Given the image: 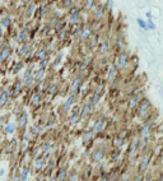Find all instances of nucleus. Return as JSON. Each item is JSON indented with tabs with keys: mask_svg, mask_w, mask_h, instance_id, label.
I'll return each instance as SVG.
<instances>
[{
	"mask_svg": "<svg viewBox=\"0 0 163 181\" xmlns=\"http://www.w3.org/2000/svg\"><path fill=\"white\" fill-rule=\"evenodd\" d=\"M111 145L110 143H107V140H102L93 147V149L89 152V162L93 166H98L99 163L104 162L107 159V154Z\"/></svg>",
	"mask_w": 163,
	"mask_h": 181,
	"instance_id": "obj_1",
	"label": "nucleus"
},
{
	"mask_svg": "<svg viewBox=\"0 0 163 181\" xmlns=\"http://www.w3.org/2000/svg\"><path fill=\"white\" fill-rule=\"evenodd\" d=\"M154 157H153V153H152V148L145 150V152H141L138 157V163H136V167H135V172L140 174V175H144L145 172L149 171L150 166H152V162H153Z\"/></svg>",
	"mask_w": 163,
	"mask_h": 181,
	"instance_id": "obj_2",
	"label": "nucleus"
},
{
	"mask_svg": "<svg viewBox=\"0 0 163 181\" xmlns=\"http://www.w3.org/2000/svg\"><path fill=\"white\" fill-rule=\"evenodd\" d=\"M154 133V120H144L136 131L139 138H152Z\"/></svg>",
	"mask_w": 163,
	"mask_h": 181,
	"instance_id": "obj_3",
	"label": "nucleus"
},
{
	"mask_svg": "<svg viewBox=\"0 0 163 181\" xmlns=\"http://www.w3.org/2000/svg\"><path fill=\"white\" fill-rule=\"evenodd\" d=\"M150 113H152V105L148 101V98L144 97L136 107V116L141 120H145L150 116Z\"/></svg>",
	"mask_w": 163,
	"mask_h": 181,
	"instance_id": "obj_4",
	"label": "nucleus"
},
{
	"mask_svg": "<svg viewBox=\"0 0 163 181\" xmlns=\"http://www.w3.org/2000/svg\"><path fill=\"white\" fill-rule=\"evenodd\" d=\"M49 158L45 156V154H40L38 157H36L34 159L31 161V166H32V174L36 176V175H41L46 163H47Z\"/></svg>",
	"mask_w": 163,
	"mask_h": 181,
	"instance_id": "obj_5",
	"label": "nucleus"
},
{
	"mask_svg": "<svg viewBox=\"0 0 163 181\" xmlns=\"http://www.w3.org/2000/svg\"><path fill=\"white\" fill-rule=\"evenodd\" d=\"M125 157V153H124V149H117V148H111L108 150V154H107V162L111 165V166H115L117 163H120L122 161V158Z\"/></svg>",
	"mask_w": 163,
	"mask_h": 181,
	"instance_id": "obj_6",
	"label": "nucleus"
},
{
	"mask_svg": "<svg viewBox=\"0 0 163 181\" xmlns=\"http://www.w3.org/2000/svg\"><path fill=\"white\" fill-rule=\"evenodd\" d=\"M106 128H107V117L106 116H98L93 120L92 130L94 131V134L97 137H101L106 131Z\"/></svg>",
	"mask_w": 163,
	"mask_h": 181,
	"instance_id": "obj_7",
	"label": "nucleus"
},
{
	"mask_svg": "<svg viewBox=\"0 0 163 181\" xmlns=\"http://www.w3.org/2000/svg\"><path fill=\"white\" fill-rule=\"evenodd\" d=\"M40 148H41V153L45 154L47 158H51L55 156L54 153V143L51 139H47V138H43L41 142H40Z\"/></svg>",
	"mask_w": 163,
	"mask_h": 181,
	"instance_id": "obj_8",
	"label": "nucleus"
},
{
	"mask_svg": "<svg viewBox=\"0 0 163 181\" xmlns=\"http://www.w3.org/2000/svg\"><path fill=\"white\" fill-rule=\"evenodd\" d=\"M18 142H19V140H18L17 138H12L10 140L5 142L4 148H3V150H4V154H5V156H8V157L15 156V153H17V149H18Z\"/></svg>",
	"mask_w": 163,
	"mask_h": 181,
	"instance_id": "obj_9",
	"label": "nucleus"
},
{
	"mask_svg": "<svg viewBox=\"0 0 163 181\" xmlns=\"http://www.w3.org/2000/svg\"><path fill=\"white\" fill-rule=\"evenodd\" d=\"M80 138H82L83 145H85L87 148H89L91 145L93 144V142H94V139L97 138V135L94 134V131L92 130V128H89V129H84V130L82 131Z\"/></svg>",
	"mask_w": 163,
	"mask_h": 181,
	"instance_id": "obj_10",
	"label": "nucleus"
},
{
	"mask_svg": "<svg viewBox=\"0 0 163 181\" xmlns=\"http://www.w3.org/2000/svg\"><path fill=\"white\" fill-rule=\"evenodd\" d=\"M15 122H17V126H18V131L19 133L26 131V129L28 126V115H27V111L26 110H23L18 116H15Z\"/></svg>",
	"mask_w": 163,
	"mask_h": 181,
	"instance_id": "obj_11",
	"label": "nucleus"
},
{
	"mask_svg": "<svg viewBox=\"0 0 163 181\" xmlns=\"http://www.w3.org/2000/svg\"><path fill=\"white\" fill-rule=\"evenodd\" d=\"M129 63V55L125 52V51H120L116 56H115V61H113V65L116 66L117 70H121L126 66V64Z\"/></svg>",
	"mask_w": 163,
	"mask_h": 181,
	"instance_id": "obj_12",
	"label": "nucleus"
},
{
	"mask_svg": "<svg viewBox=\"0 0 163 181\" xmlns=\"http://www.w3.org/2000/svg\"><path fill=\"white\" fill-rule=\"evenodd\" d=\"M28 130L31 131L33 138L37 140V139H40V138H43V135H45V133H46V131H45V130H46V126H45L43 122H34Z\"/></svg>",
	"mask_w": 163,
	"mask_h": 181,
	"instance_id": "obj_13",
	"label": "nucleus"
},
{
	"mask_svg": "<svg viewBox=\"0 0 163 181\" xmlns=\"http://www.w3.org/2000/svg\"><path fill=\"white\" fill-rule=\"evenodd\" d=\"M80 122V107H73L68 115V124L70 126H76Z\"/></svg>",
	"mask_w": 163,
	"mask_h": 181,
	"instance_id": "obj_14",
	"label": "nucleus"
},
{
	"mask_svg": "<svg viewBox=\"0 0 163 181\" xmlns=\"http://www.w3.org/2000/svg\"><path fill=\"white\" fill-rule=\"evenodd\" d=\"M17 131H18V126H17L15 120H9V121L4 125L1 133H3V135L6 138V137H13L14 134H17Z\"/></svg>",
	"mask_w": 163,
	"mask_h": 181,
	"instance_id": "obj_15",
	"label": "nucleus"
},
{
	"mask_svg": "<svg viewBox=\"0 0 163 181\" xmlns=\"http://www.w3.org/2000/svg\"><path fill=\"white\" fill-rule=\"evenodd\" d=\"M19 176H21V180L22 181H28L31 174H32V166H31V162H27V163H22L19 170Z\"/></svg>",
	"mask_w": 163,
	"mask_h": 181,
	"instance_id": "obj_16",
	"label": "nucleus"
},
{
	"mask_svg": "<svg viewBox=\"0 0 163 181\" xmlns=\"http://www.w3.org/2000/svg\"><path fill=\"white\" fill-rule=\"evenodd\" d=\"M92 112H93L92 105H91L89 102H84L83 106L80 107V122H85V121L91 117Z\"/></svg>",
	"mask_w": 163,
	"mask_h": 181,
	"instance_id": "obj_17",
	"label": "nucleus"
},
{
	"mask_svg": "<svg viewBox=\"0 0 163 181\" xmlns=\"http://www.w3.org/2000/svg\"><path fill=\"white\" fill-rule=\"evenodd\" d=\"M69 166H66L65 163L63 165H59L56 167V171H55V177L57 179V181H65L66 177H68V174H69Z\"/></svg>",
	"mask_w": 163,
	"mask_h": 181,
	"instance_id": "obj_18",
	"label": "nucleus"
},
{
	"mask_svg": "<svg viewBox=\"0 0 163 181\" xmlns=\"http://www.w3.org/2000/svg\"><path fill=\"white\" fill-rule=\"evenodd\" d=\"M75 100H76V94L75 93H69V96H68V98H66L65 101L63 102V105H61V111L63 112H70V110L74 107V105H75Z\"/></svg>",
	"mask_w": 163,
	"mask_h": 181,
	"instance_id": "obj_19",
	"label": "nucleus"
},
{
	"mask_svg": "<svg viewBox=\"0 0 163 181\" xmlns=\"http://www.w3.org/2000/svg\"><path fill=\"white\" fill-rule=\"evenodd\" d=\"M32 84H34V79H33V70L32 68H26L24 74H23V85L26 88L32 87Z\"/></svg>",
	"mask_w": 163,
	"mask_h": 181,
	"instance_id": "obj_20",
	"label": "nucleus"
},
{
	"mask_svg": "<svg viewBox=\"0 0 163 181\" xmlns=\"http://www.w3.org/2000/svg\"><path fill=\"white\" fill-rule=\"evenodd\" d=\"M143 98H144V97H143L141 94H139L138 92L132 93L131 97L129 98V101H128V109L129 110H136L138 105L140 103V101H141Z\"/></svg>",
	"mask_w": 163,
	"mask_h": 181,
	"instance_id": "obj_21",
	"label": "nucleus"
},
{
	"mask_svg": "<svg viewBox=\"0 0 163 181\" xmlns=\"http://www.w3.org/2000/svg\"><path fill=\"white\" fill-rule=\"evenodd\" d=\"M82 84H83V80H82V78L78 75V77H75L73 80H71V83H70V87H69V93H75V94H78L79 93V89H80V87H82Z\"/></svg>",
	"mask_w": 163,
	"mask_h": 181,
	"instance_id": "obj_22",
	"label": "nucleus"
},
{
	"mask_svg": "<svg viewBox=\"0 0 163 181\" xmlns=\"http://www.w3.org/2000/svg\"><path fill=\"white\" fill-rule=\"evenodd\" d=\"M10 97H12V96H10V89L3 88V89L0 91V109L5 107V106L9 103Z\"/></svg>",
	"mask_w": 163,
	"mask_h": 181,
	"instance_id": "obj_23",
	"label": "nucleus"
},
{
	"mask_svg": "<svg viewBox=\"0 0 163 181\" xmlns=\"http://www.w3.org/2000/svg\"><path fill=\"white\" fill-rule=\"evenodd\" d=\"M23 80H21V79H15V82L13 83V85H12V88H10V96L12 97H17L21 92H22V89H23Z\"/></svg>",
	"mask_w": 163,
	"mask_h": 181,
	"instance_id": "obj_24",
	"label": "nucleus"
},
{
	"mask_svg": "<svg viewBox=\"0 0 163 181\" xmlns=\"http://www.w3.org/2000/svg\"><path fill=\"white\" fill-rule=\"evenodd\" d=\"M65 181H80V170L76 167L70 168Z\"/></svg>",
	"mask_w": 163,
	"mask_h": 181,
	"instance_id": "obj_25",
	"label": "nucleus"
},
{
	"mask_svg": "<svg viewBox=\"0 0 163 181\" xmlns=\"http://www.w3.org/2000/svg\"><path fill=\"white\" fill-rule=\"evenodd\" d=\"M12 55V49L9 46H3L0 49V63H4L5 60H8Z\"/></svg>",
	"mask_w": 163,
	"mask_h": 181,
	"instance_id": "obj_26",
	"label": "nucleus"
},
{
	"mask_svg": "<svg viewBox=\"0 0 163 181\" xmlns=\"http://www.w3.org/2000/svg\"><path fill=\"white\" fill-rule=\"evenodd\" d=\"M117 74H119V70L116 69L115 65H112L108 70H107V82L108 83H113L117 78Z\"/></svg>",
	"mask_w": 163,
	"mask_h": 181,
	"instance_id": "obj_27",
	"label": "nucleus"
},
{
	"mask_svg": "<svg viewBox=\"0 0 163 181\" xmlns=\"http://www.w3.org/2000/svg\"><path fill=\"white\" fill-rule=\"evenodd\" d=\"M102 88V87H101ZM101 88L99 89H96L94 92H93V94H92V97H91V100H89V103L92 105V107H96L98 105V102H99V100H101V96H102V91H101Z\"/></svg>",
	"mask_w": 163,
	"mask_h": 181,
	"instance_id": "obj_28",
	"label": "nucleus"
},
{
	"mask_svg": "<svg viewBox=\"0 0 163 181\" xmlns=\"http://www.w3.org/2000/svg\"><path fill=\"white\" fill-rule=\"evenodd\" d=\"M40 154H42V153H41V148H40V145H38V144H32V145H31L30 152H28L30 159L32 161V159H34L36 157H38Z\"/></svg>",
	"mask_w": 163,
	"mask_h": 181,
	"instance_id": "obj_29",
	"label": "nucleus"
},
{
	"mask_svg": "<svg viewBox=\"0 0 163 181\" xmlns=\"http://www.w3.org/2000/svg\"><path fill=\"white\" fill-rule=\"evenodd\" d=\"M41 101H42V97H41V93L40 92H34L32 94V97L30 98V103L32 106H38L41 103Z\"/></svg>",
	"mask_w": 163,
	"mask_h": 181,
	"instance_id": "obj_30",
	"label": "nucleus"
},
{
	"mask_svg": "<svg viewBox=\"0 0 163 181\" xmlns=\"http://www.w3.org/2000/svg\"><path fill=\"white\" fill-rule=\"evenodd\" d=\"M108 49H110V45H108V40H107V38H104V40L102 41L101 46L98 47V50H99V54H101V55H104V54H107Z\"/></svg>",
	"mask_w": 163,
	"mask_h": 181,
	"instance_id": "obj_31",
	"label": "nucleus"
},
{
	"mask_svg": "<svg viewBox=\"0 0 163 181\" xmlns=\"http://www.w3.org/2000/svg\"><path fill=\"white\" fill-rule=\"evenodd\" d=\"M89 37V28H87V27H84L83 30H82V35H80V40L82 41H85L87 38Z\"/></svg>",
	"mask_w": 163,
	"mask_h": 181,
	"instance_id": "obj_32",
	"label": "nucleus"
},
{
	"mask_svg": "<svg viewBox=\"0 0 163 181\" xmlns=\"http://www.w3.org/2000/svg\"><path fill=\"white\" fill-rule=\"evenodd\" d=\"M27 35H28V30H27V28H24V30L21 32L19 37H18V41H19V42H24V41H26V38H27Z\"/></svg>",
	"mask_w": 163,
	"mask_h": 181,
	"instance_id": "obj_33",
	"label": "nucleus"
},
{
	"mask_svg": "<svg viewBox=\"0 0 163 181\" xmlns=\"http://www.w3.org/2000/svg\"><path fill=\"white\" fill-rule=\"evenodd\" d=\"M23 66H24L23 61H18V63H17V64H14V66H13V73H18L19 70H22V69H23Z\"/></svg>",
	"mask_w": 163,
	"mask_h": 181,
	"instance_id": "obj_34",
	"label": "nucleus"
},
{
	"mask_svg": "<svg viewBox=\"0 0 163 181\" xmlns=\"http://www.w3.org/2000/svg\"><path fill=\"white\" fill-rule=\"evenodd\" d=\"M49 63H50V58H43L42 60H40V68L46 69V66L49 65Z\"/></svg>",
	"mask_w": 163,
	"mask_h": 181,
	"instance_id": "obj_35",
	"label": "nucleus"
},
{
	"mask_svg": "<svg viewBox=\"0 0 163 181\" xmlns=\"http://www.w3.org/2000/svg\"><path fill=\"white\" fill-rule=\"evenodd\" d=\"M130 181H144V177H143V175H140L138 172H134V175H132Z\"/></svg>",
	"mask_w": 163,
	"mask_h": 181,
	"instance_id": "obj_36",
	"label": "nucleus"
},
{
	"mask_svg": "<svg viewBox=\"0 0 163 181\" xmlns=\"http://www.w3.org/2000/svg\"><path fill=\"white\" fill-rule=\"evenodd\" d=\"M147 17H148V30H156V26L150 19V13H147Z\"/></svg>",
	"mask_w": 163,
	"mask_h": 181,
	"instance_id": "obj_37",
	"label": "nucleus"
},
{
	"mask_svg": "<svg viewBox=\"0 0 163 181\" xmlns=\"http://www.w3.org/2000/svg\"><path fill=\"white\" fill-rule=\"evenodd\" d=\"M136 22H138V24L141 27V30H144V31H147V30H148V24H147V23H145L143 19L138 18V19H136Z\"/></svg>",
	"mask_w": 163,
	"mask_h": 181,
	"instance_id": "obj_38",
	"label": "nucleus"
},
{
	"mask_svg": "<svg viewBox=\"0 0 163 181\" xmlns=\"http://www.w3.org/2000/svg\"><path fill=\"white\" fill-rule=\"evenodd\" d=\"M9 24H10V19H9L8 17L1 19V26H4V27H9Z\"/></svg>",
	"mask_w": 163,
	"mask_h": 181,
	"instance_id": "obj_39",
	"label": "nucleus"
},
{
	"mask_svg": "<svg viewBox=\"0 0 163 181\" xmlns=\"http://www.w3.org/2000/svg\"><path fill=\"white\" fill-rule=\"evenodd\" d=\"M93 179L96 181H108V177H106V176H93Z\"/></svg>",
	"mask_w": 163,
	"mask_h": 181,
	"instance_id": "obj_40",
	"label": "nucleus"
},
{
	"mask_svg": "<svg viewBox=\"0 0 163 181\" xmlns=\"http://www.w3.org/2000/svg\"><path fill=\"white\" fill-rule=\"evenodd\" d=\"M55 89H57V87H55V84H54V85H50V87L47 88L49 93H55V92H57V91H55Z\"/></svg>",
	"mask_w": 163,
	"mask_h": 181,
	"instance_id": "obj_41",
	"label": "nucleus"
},
{
	"mask_svg": "<svg viewBox=\"0 0 163 181\" xmlns=\"http://www.w3.org/2000/svg\"><path fill=\"white\" fill-rule=\"evenodd\" d=\"M6 175V170L5 167H0V177H4Z\"/></svg>",
	"mask_w": 163,
	"mask_h": 181,
	"instance_id": "obj_42",
	"label": "nucleus"
},
{
	"mask_svg": "<svg viewBox=\"0 0 163 181\" xmlns=\"http://www.w3.org/2000/svg\"><path fill=\"white\" fill-rule=\"evenodd\" d=\"M32 12H33V5H31V6L28 8V12H27V17H31Z\"/></svg>",
	"mask_w": 163,
	"mask_h": 181,
	"instance_id": "obj_43",
	"label": "nucleus"
},
{
	"mask_svg": "<svg viewBox=\"0 0 163 181\" xmlns=\"http://www.w3.org/2000/svg\"><path fill=\"white\" fill-rule=\"evenodd\" d=\"M47 181H57V179L55 177V175H52V176H50V177L47 179Z\"/></svg>",
	"mask_w": 163,
	"mask_h": 181,
	"instance_id": "obj_44",
	"label": "nucleus"
},
{
	"mask_svg": "<svg viewBox=\"0 0 163 181\" xmlns=\"http://www.w3.org/2000/svg\"><path fill=\"white\" fill-rule=\"evenodd\" d=\"M92 3H93V0H88V3L85 4V8H91V5H92Z\"/></svg>",
	"mask_w": 163,
	"mask_h": 181,
	"instance_id": "obj_45",
	"label": "nucleus"
},
{
	"mask_svg": "<svg viewBox=\"0 0 163 181\" xmlns=\"http://www.w3.org/2000/svg\"><path fill=\"white\" fill-rule=\"evenodd\" d=\"M154 181H163V176H159V177H156Z\"/></svg>",
	"mask_w": 163,
	"mask_h": 181,
	"instance_id": "obj_46",
	"label": "nucleus"
},
{
	"mask_svg": "<svg viewBox=\"0 0 163 181\" xmlns=\"http://www.w3.org/2000/svg\"><path fill=\"white\" fill-rule=\"evenodd\" d=\"M3 38V30H1V27H0V40Z\"/></svg>",
	"mask_w": 163,
	"mask_h": 181,
	"instance_id": "obj_47",
	"label": "nucleus"
},
{
	"mask_svg": "<svg viewBox=\"0 0 163 181\" xmlns=\"http://www.w3.org/2000/svg\"><path fill=\"white\" fill-rule=\"evenodd\" d=\"M89 181H96V180H94V179H92V180H89Z\"/></svg>",
	"mask_w": 163,
	"mask_h": 181,
	"instance_id": "obj_48",
	"label": "nucleus"
},
{
	"mask_svg": "<svg viewBox=\"0 0 163 181\" xmlns=\"http://www.w3.org/2000/svg\"><path fill=\"white\" fill-rule=\"evenodd\" d=\"M162 134H163V130H162Z\"/></svg>",
	"mask_w": 163,
	"mask_h": 181,
	"instance_id": "obj_49",
	"label": "nucleus"
}]
</instances>
